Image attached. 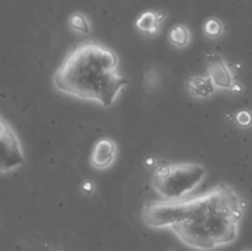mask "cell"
<instances>
[{
	"label": "cell",
	"instance_id": "cell-13",
	"mask_svg": "<svg viewBox=\"0 0 252 251\" xmlns=\"http://www.w3.org/2000/svg\"><path fill=\"white\" fill-rule=\"evenodd\" d=\"M235 122L241 128H249L252 126V112L249 110H240L235 115Z\"/></svg>",
	"mask_w": 252,
	"mask_h": 251
},
{
	"label": "cell",
	"instance_id": "cell-6",
	"mask_svg": "<svg viewBox=\"0 0 252 251\" xmlns=\"http://www.w3.org/2000/svg\"><path fill=\"white\" fill-rule=\"evenodd\" d=\"M207 75L212 79L217 90L233 91L239 80L236 79L233 69L229 66L228 62L218 53L208 52L206 54Z\"/></svg>",
	"mask_w": 252,
	"mask_h": 251
},
{
	"label": "cell",
	"instance_id": "cell-16",
	"mask_svg": "<svg viewBox=\"0 0 252 251\" xmlns=\"http://www.w3.org/2000/svg\"><path fill=\"white\" fill-rule=\"evenodd\" d=\"M243 251H252V250H250V249H245V250H243Z\"/></svg>",
	"mask_w": 252,
	"mask_h": 251
},
{
	"label": "cell",
	"instance_id": "cell-5",
	"mask_svg": "<svg viewBox=\"0 0 252 251\" xmlns=\"http://www.w3.org/2000/svg\"><path fill=\"white\" fill-rule=\"evenodd\" d=\"M1 174H7L21 166L25 161L21 142L10 123L1 117Z\"/></svg>",
	"mask_w": 252,
	"mask_h": 251
},
{
	"label": "cell",
	"instance_id": "cell-11",
	"mask_svg": "<svg viewBox=\"0 0 252 251\" xmlns=\"http://www.w3.org/2000/svg\"><path fill=\"white\" fill-rule=\"evenodd\" d=\"M68 25L73 31L80 34H88L90 32V21L83 12H73L68 19Z\"/></svg>",
	"mask_w": 252,
	"mask_h": 251
},
{
	"label": "cell",
	"instance_id": "cell-1",
	"mask_svg": "<svg viewBox=\"0 0 252 251\" xmlns=\"http://www.w3.org/2000/svg\"><path fill=\"white\" fill-rule=\"evenodd\" d=\"M185 204L184 219L171 230L185 245L203 251L234 243L248 207L239 192L224 182L186 197Z\"/></svg>",
	"mask_w": 252,
	"mask_h": 251
},
{
	"label": "cell",
	"instance_id": "cell-10",
	"mask_svg": "<svg viewBox=\"0 0 252 251\" xmlns=\"http://www.w3.org/2000/svg\"><path fill=\"white\" fill-rule=\"evenodd\" d=\"M169 42L174 47L177 48H184L191 41V31L189 27L184 24H177L170 29L169 31Z\"/></svg>",
	"mask_w": 252,
	"mask_h": 251
},
{
	"label": "cell",
	"instance_id": "cell-8",
	"mask_svg": "<svg viewBox=\"0 0 252 251\" xmlns=\"http://www.w3.org/2000/svg\"><path fill=\"white\" fill-rule=\"evenodd\" d=\"M167 17V14L164 11H155V10H148V11L142 12L137 17L134 22L135 29L143 34L147 36H154L159 32L160 26L165 19Z\"/></svg>",
	"mask_w": 252,
	"mask_h": 251
},
{
	"label": "cell",
	"instance_id": "cell-3",
	"mask_svg": "<svg viewBox=\"0 0 252 251\" xmlns=\"http://www.w3.org/2000/svg\"><path fill=\"white\" fill-rule=\"evenodd\" d=\"M207 169L197 162H174L160 165L152 176L153 188L162 199L186 198L206 180Z\"/></svg>",
	"mask_w": 252,
	"mask_h": 251
},
{
	"label": "cell",
	"instance_id": "cell-7",
	"mask_svg": "<svg viewBox=\"0 0 252 251\" xmlns=\"http://www.w3.org/2000/svg\"><path fill=\"white\" fill-rule=\"evenodd\" d=\"M117 144L112 138H101L94 144L90 154V164L97 170L108 169L117 157Z\"/></svg>",
	"mask_w": 252,
	"mask_h": 251
},
{
	"label": "cell",
	"instance_id": "cell-14",
	"mask_svg": "<svg viewBox=\"0 0 252 251\" xmlns=\"http://www.w3.org/2000/svg\"><path fill=\"white\" fill-rule=\"evenodd\" d=\"M80 189L83 193L91 194L94 191H95V184H94L91 180H85V181L80 185Z\"/></svg>",
	"mask_w": 252,
	"mask_h": 251
},
{
	"label": "cell",
	"instance_id": "cell-12",
	"mask_svg": "<svg viewBox=\"0 0 252 251\" xmlns=\"http://www.w3.org/2000/svg\"><path fill=\"white\" fill-rule=\"evenodd\" d=\"M203 32L209 38H219L224 33V24L218 17H209L204 21Z\"/></svg>",
	"mask_w": 252,
	"mask_h": 251
},
{
	"label": "cell",
	"instance_id": "cell-9",
	"mask_svg": "<svg viewBox=\"0 0 252 251\" xmlns=\"http://www.w3.org/2000/svg\"><path fill=\"white\" fill-rule=\"evenodd\" d=\"M186 89L193 97H211L217 91L216 85L208 75H191L186 80Z\"/></svg>",
	"mask_w": 252,
	"mask_h": 251
},
{
	"label": "cell",
	"instance_id": "cell-15",
	"mask_svg": "<svg viewBox=\"0 0 252 251\" xmlns=\"http://www.w3.org/2000/svg\"><path fill=\"white\" fill-rule=\"evenodd\" d=\"M155 162H157V159H155L154 157H150L145 160V164H147V166H153V165H155Z\"/></svg>",
	"mask_w": 252,
	"mask_h": 251
},
{
	"label": "cell",
	"instance_id": "cell-2",
	"mask_svg": "<svg viewBox=\"0 0 252 251\" xmlns=\"http://www.w3.org/2000/svg\"><path fill=\"white\" fill-rule=\"evenodd\" d=\"M118 65L120 59L112 48L97 41H84L66 53L52 81L59 93L110 107L128 84Z\"/></svg>",
	"mask_w": 252,
	"mask_h": 251
},
{
	"label": "cell",
	"instance_id": "cell-4",
	"mask_svg": "<svg viewBox=\"0 0 252 251\" xmlns=\"http://www.w3.org/2000/svg\"><path fill=\"white\" fill-rule=\"evenodd\" d=\"M185 198L170 201L160 199L145 204L142 209V219L148 226L155 229H171L184 219L185 217Z\"/></svg>",
	"mask_w": 252,
	"mask_h": 251
}]
</instances>
